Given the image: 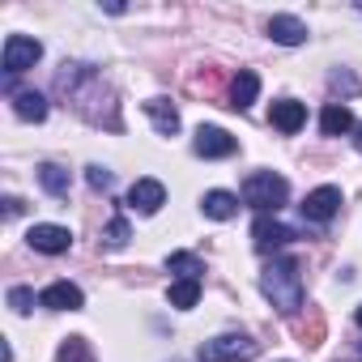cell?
<instances>
[{
	"label": "cell",
	"mask_w": 362,
	"mask_h": 362,
	"mask_svg": "<svg viewBox=\"0 0 362 362\" xmlns=\"http://www.w3.org/2000/svg\"><path fill=\"white\" fill-rule=\"evenodd\" d=\"M256 94H260V77L252 69H239V77L230 81V107L235 111H247L256 103Z\"/></svg>",
	"instance_id": "cell-13"
},
{
	"label": "cell",
	"mask_w": 362,
	"mask_h": 362,
	"mask_svg": "<svg viewBox=\"0 0 362 362\" xmlns=\"http://www.w3.org/2000/svg\"><path fill=\"white\" fill-rule=\"evenodd\" d=\"M201 209H205V218H214V222H230V218L239 214V201H235L230 192H222V188H214V192H205V201H201Z\"/></svg>",
	"instance_id": "cell-16"
},
{
	"label": "cell",
	"mask_w": 362,
	"mask_h": 362,
	"mask_svg": "<svg viewBox=\"0 0 362 362\" xmlns=\"http://www.w3.org/2000/svg\"><path fill=\"white\" fill-rule=\"evenodd\" d=\"M86 179H90V188H111V170L107 166H86Z\"/></svg>",
	"instance_id": "cell-25"
},
{
	"label": "cell",
	"mask_w": 362,
	"mask_h": 362,
	"mask_svg": "<svg viewBox=\"0 0 362 362\" xmlns=\"http://www.w3.org/2000/svg\"><path fill=\"white\" fill-rule=\"evenodd\" d=\"M197 358L201 362H252V358H260V341H252L243 332H222V337L205 341L197 349Z\"/></svg>",
	"instance_id": "cell-3"
},
{
	"label": "cell",
	"mask_w": 362,
	"mask_h": 362,
	"mask_svg": "<svg viewBox=\"0 0 362 362\" xmlns=\"http://www.w3.org/2000/svg\"><path fill=\"white\" fill-rule=\"evenodd\" d=\"M56 362H94V349L86 337H64L56 349Z\"/></svg>",
	"instance_id": "cell-20"
},
{
	"label": "cell",
	"mask_w": 362,
	"mask_h": 362,
	"mask_svg": "<svg viewBox=\"0 0 362 362\" xmlns=\"http://www.w3.org/2000/svg\"><path fill=\"white\" fill-rule=\"evenodd\" d=\"M9 307H13L18 315H30V307H35V290H30V286H13V290H9Z\"/></svg>",
	"instance_id": "cell-24"
},
{
	"label": "cell",
	"mask_w": 362,
	"mask_h": 362,
	"mask_svg": "<svg viewBox=\"0 0 362 362\" xmlns=\"http://www.w3.org/2000/svg\"><path fill=\"white\" fill-rule=\"evenodd\" d=\"M243 201H247L260 218H269V214H277V209L290 201V184H286L281 175H273V170H256V175L243 179Z\"/></svg>",
	"instance_id": "cell-2"
},
{
	"label": "cell",
	"mask_w": 362,
	"mask_h": 362,
	"mask_svg": "<svg viewBox=\"0 0 362 362\" xmlns=\"http://www.w3.org/2000/svg\"><path fill=\"white\" fill-rule=\"evenodd\" d=\"M269 39L281 43V47H298V43H307V26L294 13H273L269 18Z\"/></svg>",
	"instance_id": "cell-10"
},
{
	"label": "cell",
	"mask_w": 362,
	"mask_h": 362,
	"mask_svg": "<svg viewBox=\"0 0 362 362\" xmlns=\"http://www.w3.org/2000/svg\"><path fill=\"white\" fill-rule=\"evenodd\" d=\"M320 128H324V136H341V132H354L358 124H354V111L345 103H328L320 111Z\"/></svg>",
	"instance_id": "cell-14"
},
{
	"label": "cell",
	"mask_w": 362,
	"mask_h": 362,
	"mask_svg": "<svg viewBox=\"0 0 362 362\" xmlns=\"http://www.w3.org/2000/svg\"><path fill=\"white\" fill-rule=\"evenodd\" d=\"M354 145H358V153H362V124L354 128Z\"/></svg>",
	"instance_id": "cell-28"
},
{
	"label": "cell",
	"mask_w": 362,
	"mask_h": 362,
	"mask_svg": "<svg viewBox=\"0 0 362 362\" xmlns=\"http://www.w3.org/2000/svg\"><path fill=\"white\" fill-rule=\"evenodd\" d=\"M294 328H298V341H303L307 349H315V345L324 341V311H320V307H307V320H298Z\"/></svg>",
	"instance_id": "cell-19"
},
{
	"label": "cell",
	"mask_w": 362,
	"mask_h": 362,
	"mask_svg": "<svg viewBox=\"0 0 362 362\" xmlns=\"http://www.w3.org/2000/svg\"><path fill=\"white\" fill-rule=\"evenodd\" d=\"M39 303H43V307H52V311H81L86 294H81L73 281H52V286L39 294Z\"/></svg>",
	"instance_id": "cell-11"
},
{
	"label": "cell",
	"mask_w": 362,
	"mask_h": 362,
	"mask_svg": "<svg viewBox=\"0 0 362 362\" xmlns=\"http://www.w3.org/2000/svg\"><path fill=\"white\" fill-rule=\"evenodd\" d=\"M166 269L170 273H179V281L184 277H192V281H201V273H205V264L192 256V252H170V260H166Z\"/></svg>",
	"instance_id": "cell-21"
},
{
	"label": "cell",
	"mask_w": 362,
	"mask_h": 362,
	"mask_svg": "<svg viewBox=\"0 0 362 362\" xmlns=\"http://www.w3.org/2000/svg\"><path fill=\"white\" fill-rule=\"evenodd\" d=\"M269 119H273V128H281V132H298V128L307 124V107L294 103V98H277L273 111H269Z\"/></svg>",
	"instance_id": "cell-12"
},
{
	"label": "cell",
	"mask_w": 362,
	"mask_h": 362,
	"mask_svg": "<svg viewBox=\"0 0 362 362\" xmlns=\"http://www.w3.org/2000/svg\"><path fill=\"white\" fill-rule=\"evenodd\" d=\"M43 60V43L39 39H30V35H9L5 39V73L9 77H18V73H26V69H35Z\"/></svg>",
	"instance_id": "cell-4"
},
{
	"label": "cell",
	"mask_w": 362,
	"mask_h": 362,
	"mask_svg": "<svg viewBox=\"0 0 362 362\" xmlns=\"http://www.w3.org/2000/svg\"><path fill=\"white\" fill-rule=\"evenodd\" d=\"M124 243H128V222H124V218H111L107 230H103V247H107V252H119Z\"/></svg>",
	"instance_id": "cell-23"
},
{
	"label": "cell",
	"mask_w": 362,
	"mask_h": 362,
	"mask_svg": "<svg viewBox=\"0 0 362 362\" xmlns=\"http://www.w3.org/2000/svg\"><path fill=\"white\" fill-rule=\"evenodd\" d=\"M22 209H26V205H22V201H18V197H5V218H18V214H22Z\"/></svg>",
	"instance_id": "cell-27"
},
{
	"label": "cell",
	"mask_w": 362,
	"mask_h": 362,
	"mask_svg": "<svg viewBox=\"0 0 362 362\" xmlns=\"http://www.w3.org/2000/svg\"><path fill=\"white\" fill-rule=\"evenodd\" d=\"M145 115L153 119V128H158L162 136H175V132H179V111H175L166 98H149V103H145Z\"/></svg>",
	"instance_id": "cell-15"
},
{
	"label": "cell",
	"mask_w": 362,
	"mask_h": 362,
	"mask_svg": "<svg viewBox=\"0 0 362 362\" xmlns=\"http://www.w3.org/2000/svg\"><path fill=\"white\" fill-rule=\"evenodd\" d=\"M341 86H345L349 94H358V90H362V86H358V81H354V77H349L345 69H341V73H332V90H341Z\"/></svg>",
	"instance_id": "cell-26"
},
{
	"label": "cell",
	"mask_w": 362,
	"mask_h": 362,
	"mask_svg": "<svg viewBox=\"0 0 362 362\" xmlns=\"http://www.w3.org/2000/svg\"><path fill=\"white\" fill-rule=\"evenodd\" d=\"M260 290H264V298L273 303V311L294 315V311L303 307V269H298V260H294V256L269 260V269L260 273Z\"/></svg>",
	"instance_id": "cell-1"
},
{
	"label": "cell",
	"mask_w": 362,
	"mask_h": 362,
	"mask_svg": "<svg viewBox=\"0 0 362 362\" xmlns=\"http://www.w3.org/2000/svg\"><path fill=\"white\" fill-rule=\"evenodd\" d=\"M337 209H341V188H332V184L307 192V201H303V218L307 222H328V218H337Z\"/></svg>",
	"instance_id": "cell-8"
},
{
	"label": "cell",
	"mask_w": 362,
	"mask_h": 362,
	"mask_svg": "<svg viewBox=\"0 0 362 362\" xmlns=\"http://www.w3.org/2000/svg\"><path fill=\"white\" fill-rule=\"evenodd\" d=\"M26 243H30L35 252H43V256H64V252L73 247V230H69V226H52V222H39V226H30Z\"/></svg>",
	"instance_id": "cell-5"
},
{
	"label": "cell",
	"mask_w": 362,
	"mask_h": 362,
	"mask_svg": "<svg viewBox=\"0 0 362 362\" xmlns=\"http://www.w3.org/2000/svg\"><path fill=\"white\" fill-rule=\"evenodd\" d=\"M298 235L286 226V222H277L273 214L269 218H256V226H252V243H256V252H281L286 243H294Z\"/></svg>",
	"instance_id": "cell-6"
},
{
	"label": "cell",
	"mask_w": 362,
	"mask_h": 362,
	"mask_svg": "<svg viewBox=\"0 0 362 362\" xmlns=\"http://www.w3.org/2000/svg\"><path fill=\"white\" fill-rule=\"evenodd\" d=\"M13 115L39 124V119H47V98L35 94V90H18V94H13Z\"/></svg>",
	"instance_id": "cell-17"
},
{
	"label": "cell",
	"mask_w": 362,
	"mask_h": 362,
	"mask_svg": "<svg viewBox=\"0 0 362 362\" xmlns=\"http://www.w3.org/2000/svg\"><path fill=\"white\" fill-rule=\"evenodd\" d=\"M39 184H43L52 197H69V184H73V179H69V170H64L60 162H43V166H39Z\"/></svg>",
	"instance_id": "cell-18"
},
{
	"label": "cell",
	"mask_w": 362,
	"mask_h": 362,
	"mask_svg": "<svg viewBox=\"0 0 362 362\" xmlns=\"http://www.w3.org/2000/svg\"><path fill=\"white\" fill-rule=\"evenodd\" d=\"M235 149H239V141L226 128H218V124H201L197 128V153L201 158H230Z\"/></svg>",
	"instance_id": "cell-7"
},
{
	"label": "cell",
	"mask_w": 362,
	"mask_h": 362,
	"mask_svg": "<svg viewBox=\"0 0 362 362\" xmlns=\"http://www.w3.org/2000/svg\"><path fill=\"white\" fill-rule=\"evenodd\" d=\"M166 205V188L158 184V179H136V184L128 188V209H136V214H158Z\"/></svg>",
	"instance_id": "cell-9"
},
{
	"label": "cell",
	"mask_w": 362,
	"mask_h": 362,
	"mask_svg": "<svg viewBox=\"0 0 362 362\" xmlns=\"http://www.w3.org/2000/svg\"><path fill=\"white\" fill-rule=\"evenodd\" d=\"M354 320H358V328H362V303H358V311H354Z\"/></svg>",
	"instance_id": "cell-29"
},
{
	"label": "cell",
	"mask_w": 362,
	"mask_h": 362,
	"mask_svg": "<svg viewBox=\"0 0 362 362\" xmlns=\"http://www.w3.org/2000/svg\"><path fill=\"white\" fill-rule=\"evenodd\" d=\"M197 298H201V281H192V277H184V281L170 286V307H179V311H192Z\"/></svg>",
	"instance_id": "cell-22"
}]
</instances>
